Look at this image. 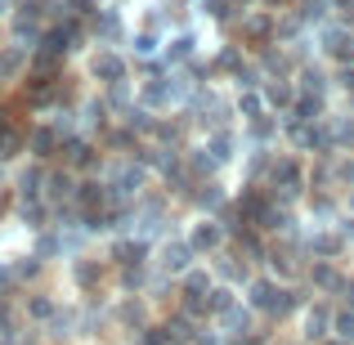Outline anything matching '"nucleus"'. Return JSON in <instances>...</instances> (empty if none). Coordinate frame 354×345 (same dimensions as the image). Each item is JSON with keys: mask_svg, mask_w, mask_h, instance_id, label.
Wrapping results in <instances>:
<instances>
[{"mask_svg": "<svg viewBox=\"0 0 354 345\" xmlns=\"http://www.w3.org/2000/svg\"><path fill=\"white\" fill-rule=\"evenodd\" d=\"M9 211V189H0V216Z\"/></svg>", "mask_w": 354, "mask_h": 345, "instance_id": "2", "label": "nucleus"}, {"mask_svg": "<svg viewBox=\"0 0 354 345\" xmlns=\"http://www.w3.org/2000/svg\"><path fill=\"white\" fill-rule=\"evenodd\" d=\"M14 72H18V54L14 50H0V81L14 77Z\"/></svg>", "mask_w": 354, "mask_h": 345, "instance_id": "1", "label": "nucleus"}]
</instances>
